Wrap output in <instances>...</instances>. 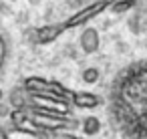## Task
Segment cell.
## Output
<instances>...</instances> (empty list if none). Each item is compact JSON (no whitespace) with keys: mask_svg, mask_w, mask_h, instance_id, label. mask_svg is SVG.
Segmentation results:
<instances>
[{"mask_svg":"<svg viewBox=\"0 0 147 139\" xmlns=\"http://www.w3.org/2000/svg\"><path fill=\"white\" fill-rule=\"evenodd\" d=\"M28 123L30 127L45 133H69L79 127V123L71 119V115H57V113H42V111H30Z\"/></svg>","mask_w":147,"mask_h":139,"instance_id":"6da1fadb","label":"cell"},{"mask_svg":"<svg viewBox=\"0 0 147 139\" xmlns=\"http://www.w3.org/2000/svg\"><path fill=\"white\" fill-rule=\"evenodd\" d=\"M113 2H115V0H95V2H89L87 6H83V8L77 10L71 18L65 20V28H79V26H85L89 20L97 18L99 14H103L105 10H109Z\"/></svg>","mask_w":147,"mask_h":139,"instance_id":"7a4b0ae2","label":"cell"},{"mask_svg":"<svg viewBox=\"0 0 147 139\" xmlns=\"http://www.w3.org/2000/svg\"><path fill=\"white\" fill-rule=\"evenodd\" d=\"M65 30H67V28H65V22H55V24H47V26L34 28V30L28 32V34H32L30 38H32L36 45H49V43L57 40Z\"/></svg>","mask_w":147,"mask_h":139,"instance_id":"3957f363","label":"cell"},{"mask_svg":"<svg viewBox=\"0 0 147 139\" xmlns=\"http://www.w3.org/2000/svg\"><path fill=\"white\" fill-rule=\"evenodd\" d=\"M71 103L77 107V109H97L103 105V99L95 93H89V91H73L71 93Z\"/></svg>","mask_w":147,"mask_h":139,"instance_id":"277c9868","label":"cell"},{"mask_svg":"<svg viewBox=\"0 0 147 139\" xmlns=\"http://www.w3.org/2000/svg\"><path fill=\"white\" fill-rule=\"evenodd\" d=\"M2 139H51V133L38 131L34 127H10L2 133Z\"/></svg>","mask_w":147,"mask_h":139,"instance_id":"5b68a950","label":"cell"},{"mask_svg":"<svg viewBox=\"0 0 147 139\" xmlns=\"http://www.w3.org/2000/svg\"><path fill=\"white\" fill-rule=\"evenodd\" d=\"M79 45H81V49H83V53H85V55H93V53H97V51H99V47H101L99 30H97V28L87 26V28L81 32V36H79Z\"/></svg>","mask_w":147,"mask_h":139,"instance_id":"8992f818","label":"cell"},{"mask_svg":"<svg viewBox=\"0 0 147 139\" xmlns=\"http://www.w3.org/2000/svg\"><path fill=\"white\" fill-rule=\"evenodd\" d=\"M81 131L85 135H97L101 131V119L95 117V115H87L81 123Z\"/></svg>","mask_w":147,"mask_h":139,"instance_id":"52a82bcc","label":"cell"},{"mask_svg":"<svg viewBox=\"0 0 147 139\" xmlns=\"http://www.w3.org/2000/svg\"><path fill=\"white\" fill-rule=\"evenodd\" d=\"M135 6H137V0H115L111 4V10L117 12V14H123V12H127V10L135 8Z\"/></svg>","mask_w":147,"mask_h":139,"instance_id":"ba28073f","label":"cell"},{"mask_svg":"<svg viewBox=\"0 0 147 139\" xmlns=\"http://www.w3.org/2000/svg\"><path fill=\"white\" fill-rule=\"evenodd\" d=\"M83 83H87V85H95L97 81H99V77H101V73H99V69L97 67H87L85 71H83Z\"/></svg>","mask_w":147,"mask_h":139,"instance_id":"9c48e42d","label":"cell"},{"mask_svg":"<svg viewBox=\"0 0 147 139\" xmlns=\"http://www.w3.org/2000/svg\"><path fill=\"white\" fill-rule=\"evenodd\" d=\"M6 57H8V47H6V40H4V36L0 34V69L4 67V63H6Z\"/></svg>","mask_w":147,"mask_h":139,"instance_id":"30bf717a","label":"cell"},{"mask_svg":"<svg viewBox=\"0 0 147 139\" xmlns=\"http://www.w3.org/2000/svg\"><path fill=\"white\" fill-rule=\"evenodd\" d=\"M51 139H81L73 133H51Z\"/></svg>","mask_w":147,"mask_h":139,"instance_id":"8fae6325","label":"cell"},{"mask_svg":"<svg viewBox=\"0 0 147 139\" xmlns=\"http://www.w3.org/2000/svg\"><path fill=\"white\" fill-rule=\"evenodd\" d=\"M28 2H30V4H36V2H40V0H28Z\"/></svg>","mask_w":147,"mask_h":139,"instance_id":"7c38bea8","label":"cell"},{"mask_svg":"<svg viewBox=\"0 0 147 139\" xmlns=\"http://www.w3.org/2000/svg\"><path fill=\"white\" fill-rule=\"evenodd\" d=\"M2 133H4V129H2V127H0V137H2Z\"/></svg>","mask_w":147,"mask_h":139,"instance_id":"4fadbf2b","label":"cell"},{"mask_svg":"<svg viewBox=\"0 0 147 139\" xmlns=\"http://www.w3.org/2000/svg\"><path fill=\"white\" fill-rule=\"evenodd\" d=\"M0 101H2V89H0Z\"/></svg>","mask_w":147,"mask_h":139,"instance_id":"5bb4252c","label":"cell"}]
</instances>
